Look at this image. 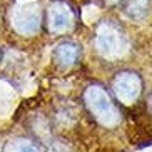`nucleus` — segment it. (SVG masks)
I'll list each match as a JSON object with an SVG mask.
<instances>
[{
	"label": "nucleus",
	"mask_w": 152,
	"mask_h": 152,
	"mask_svg": "<svg viewBox=\"0 0 152 152\" xmlns=\"http://www.w3.org/2000/svg\"><path fill=\"white\" fill-rule=\"evenodd\" d=\"M94 45L99 55L107 60H117L129 50V37L114 20H102L95 28Z\"/></svg>",
	"instance_id": "1"
},
{
	"label": "nucleus",
	"mask_w": 152,
	"mask_h": 152,
	"mask_svg": "<svg viewBox=\"0 0 152 152\" xmlns=\"http://www.w3.org/2000/svg\"><path fill=\"white\" fill-rule=\"evenodd\" d=\"M80 55V47L72 40H62L55 45L54 52H52V58L58 67L67 69L79 60Z\"/></svg>",
	"instance_id": "6"
},
{
	"label": "nucleus",
	"mask_w": 152,
	"mask_h": 152,
	"mask_svg": "<svg viewBox=\"0 0 152 152\" xmlns=\"http://www.w3.org/2000/svg\"><path fill=\"white\" fill-rule=\"evenodd\" d=\"M112 89L122 104H132L142 92V80L134 72H121L112 80Z\"/></svg>",
	"instance_id": "5"
},
{
	"label": "nucleus",
	"mask_w": 152,
	"mask_h": 152,
	"mask_svg": "<svg viewBox=\"0 0 152 152\" xmlns=\"http://www.w3.org/2000/svg\"><path fill=\"white\" fill-rule=\"evenodd\" d=\"M124 14L130 20H137L142 22L149 17L151 12V0H124Z\"/></svg>",
	"instance_id": "7"
},
{
	"label": "nucleus",
	"mask_w": 152,
	"mask_h": 152,
	"mask_svg": "<svg viewBox=\"0 0 152 152\" xmlns=\"http://www.w3.org/2000/svg\"><path fill=\"white\" fill-rule=\"evenodd\" d=\"M149 107H151V110H152V94H151V97H149Z\"/></svg>",
	"instance_id": "10"
},
{
	"label": "nucleus",
	"mask_w": 152,
	"mask_h": 152,
	"mask_svg": "<svg viewBox=\"0 0 152 152\" xmlns=\"http://www.w3.org/2000/svg\"><path fill=\"white\" fill-rule=\"evenodd\" d=\"M75 23V15L72 7L65 0H54L47 9V25L54 34H64L70 30Z\"/></svg>",
	"instance_id": "4"
},
{
	"label": "nucleus",
	"mask_w": 152,
	"mask_h": 152,
	"mask_svg": "<svg viewBox=\"0 0 152 152\" xmlns=\"http://www.w3.org/2000/svg\"><path fill=\"white\" fill-rule=\"evenodd\" d=\"M85 104L89 110L92 112V115L97 119L102 125L107 127H114L121 122V114L119 109L115 107V104L112 102V99L102 87L99 85H90L84 94Z\"/></svg>",
	"instance_id": "3"
},
{
	"label": "nucleus",
	"mask_w": 152,
	"mask_h": 152,
	"mask_svg": "<svg viewBox=\"0 0 152 152\" xmlns=\"http://www.w3.org/2000/svg\"><path fill=\"white\" fill-rule=\"evenodd\" d=\"M124 0H102L104 5H107V7H115L117 4H122Z\"/></svg>",
	"instance_id": "9"
},
{
	"label": "nucleus",
	"mask_w": 152,
	"mask_h": 152,
	"mask_svg": "<svg viewBox=\"0 0 152 152\" xmlns=\"http://www.w3.org/2000/svg\"><path fill=\"white\" fill-rule=\"evenodd\" d=\"M10 27L20 35H34L42 25V9L39 0H14L9 7Z\"/></svg>",
	"instance_id": "2"
},
{
	"label": "nucleus",
	"mask_w": 152,
	"mask_h": 152,
	"mask_svg": "<svg viewBox=\"0 0 152 152\" xmlns=\"http://www.w3.org/2000/svg\"><path fill=\"white\" fill-rule=\"evenodd\" d=\"M4 152H40L39 145L34 140L25 137H17L7 142Z\"/></svg>",
	"instance_id": "8"
}]
</instances>
